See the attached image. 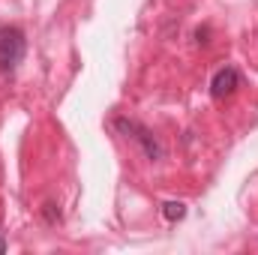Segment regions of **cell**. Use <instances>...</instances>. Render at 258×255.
<instances>
[{"instance_id":"cell-1","label":"cell","mask_w":258,"mask_h":255,"mask_svg":"<svg viewBox=\"0 0 258 255\" xmlns=\"http://www.w3.org/2000/svg\"><path fill=\"white\" fill-rule=\"evenodd\" d=\"M114 129H117L123 138H129L132 144H138L141 153H144L150 162H159V159L165 156V147L159 144V138L144 126V123H138V120H132V117H114Z\"/></svg>"},{"instance_id":"cell-2","label":"cell","mask_w":258,"mask_h":255,"mask_svg":"<svg viewBox=\"0 0 258 255\" xmlns=\"http://www.w3.org/2000/svg\"><path fill=\"white\" fill-rule=\"evenodd\" d=\"M24 51H27L24 30L0 21V72H15V66L24 60Z\"/></svg>"},{"instance_id":"cell-3","label":"cell","mask_w":258,"mask_h":255,"mask_svg":"<svg viewBox=\"0 0 258 255\" xmlns=\"http://www.w3.org/2000/svg\"><path fill=\"white\" fill-rule=\"evenodd\" d=\"M237 87H240V72H237V66H222V69H216V75L210 78V96H213L216 102H222L225 96H231Z\"/></svg>"},{"instance_id":"cell-4","label":"cell","mask_w":258,"mask_h":255,"mask_svg":"<svg viewBox=\"0 0 258 255\" xmlns=\"http://www.w3.org/2000/svg\"><path fill=\"white\" fill-rule=\"evenodd\" d=\"M162 216H165L168 222H177V219L186 216V204H183V201H165V204H162Z\"/></svg>"},{"instance_id":"cell-5","label":"cell","mask_w":258,"mask_h":255,"mask_svg":"<svg viewBox=\"0 0 258 255\" xmlns=\"http://www.w3.org/2000/svg\"><path fill=\"white\" fill-rule=\"evenodd\" d=\"M42 216H45V222H48V225H57V222H60V204L45 201V204H42Z\"/></svg>"},{"instance_id":"cell-6","label":"cell","mask_w":258,"mask_h":255,"mask_svg":"<svg viewBox=\"0 0 258 255\" xmlns=\"http://www.w3.org/2000/svg\"><path fill=\"white\" fill-rule=\"evenodd\" d=\"M195 36H198V45H207V42H210V39H207V36H210V27H201Z\"/></svg>"},{"instance_id":"cell-7","label":"cell","mask_w":258,"mask_h":255,"mask_svg":"<svg viewBox=\"0 0 258 255\" xmlns=\"http://www.w3.org/2000/svg\"><path fill=\"white\" fill-rule=\"evenodd\" d=\"M3 249H6V243H3V231H0V252H3Z\"/></svg>"}]
</instances>
